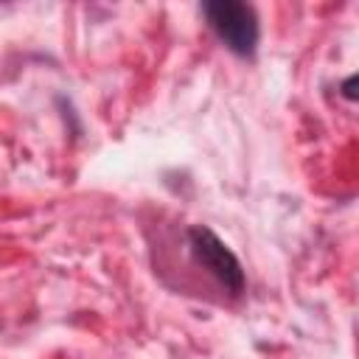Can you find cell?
Here are the masks:
<instances>
[{
    "mask_svg": "<svg viewBox=\"0 0 359 359\" xmlns=\"http://www.w3.org/2000/svg\"><path fill=\"white\" fill-rule=\"evenodd\" d=\"M188 250L194 255V261L208 269L230 294H241L247 286L244 278V266L236 258V252L205 224H194L188 227Z\"/></svg>",
    "mask_w": 359,
    "mask_h": 359,
    "instance_id": "2",
    "label": "cell"
},
{
    "mask_svg": "<svg viewBox=\"0 0 359 359\" xmlns=\"http://www.w3.org/2000/svg\"><path fill=\"white\" fill-rule=\"evenodd\" d=\"M339 95H342L345 101H356V104H359V73H351L348 79H342Z\"/></svg>",
    "mask_w": 359,
    "mask_h": 359,
    "instance_id": "3",
    "label": "cell"
},
{
    "mask_svg": "<svg viewBox=\"0 0 359 359\" xmlns=\"http://www.w3.org/2000/svg\"><path fill=\"white\" fill-rule=\"evenodd\" d=\"M202 17L210 34L238 59H252L261 39V22L252 6L238 0H208Z\"/></svg>",
    "mask_w": 359,
    "mask_h": 359,
    "instance_id": "1",
    "label": "cell"
}]
</instances>
